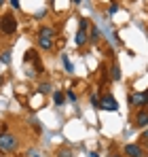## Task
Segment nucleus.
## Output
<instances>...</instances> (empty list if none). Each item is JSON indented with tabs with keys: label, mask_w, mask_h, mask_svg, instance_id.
I'll return each mask as SVG.
<instances>
[{
	"label": "nucleus",
	"mask_w": 148,
	"mask_h": 157,
	"mask_svg": "<svg viewBox=\"0 0 148 157\" xmlns=\"http://www.w3.org/2000/svg\"><path fill=\"white\" fill-rule=\"evenodd\" d=\"M53 40H55V32H53V28H43L40 32H38V47L40 49H45V51H51L53 49Z\"/></svg>",
	"instance_id": "obj_1"
},
{
	"label": "nucleus",
	"mask_w": 148,
	"mask_h": 157,
	"mask_svg": "<svg viewBox=\"0 0 148 157\" xmlns=\"http://www.w3.org/2000/svg\"><path fill=\"white\" fill-rule=\"evenodd\" d=\"M15 30H17V17H15V15L6 13V15L0 17V32H2V34L11 36V34H15Z\"/></svg>",
	"instance_id": "obj_2"
},
{
	"label": "nucleus",
	"mask_w": 148,
	"mask_h": 157,
	"mask_svg": "<svg viewBox=\"0 0 148 157\" xmlns=\"http://www.w3.org/2000/svg\"><path fill=\"white\" fill-rule=\"evenodd\" d=\"M15 149H17V136L15 134H9V132L0 134V151L2 153H11Z\"/></svg>",
	"instance_id": "obj_3"
},
{
	"label": "nucleus",
	"mask_w": 148,
	"mask_h": 157,
	"mask_svg": "<svg viewBox=\"0 0 148 157\" xmlns=\"http://www.w3.org/2000/svg\"><path fill=\"white\" fill-rule=\"evenodd\" d=\"M127 102L131 106H146L148 104V91H133L127 98Z\"/></svg>",
	"instance_id": "obj_4"
},
{
	"label": "nucleus",
	"mask_w": 148,
	"mask_h": 157,
	"mask_svg": "<svg viewBox=\"0 0 148 157\" xmlns=\"http://www.w3.org/2000/svg\"><path fill=\"white\" fill-rule=\"evenodd\" d=\"M99 108H104V110H112V113H114V110L119 108V104H117V100H114L110 94H106V96L99 100Z\"/></svg>",
	"instance_id": "obj_5"
},
{
	"label": "nucleus",
	"mask_w": 148,
	"mask_h": 157,
	"mask_svg": "<svg viewBox=\"0 0 148 157\" xmlns=\"http://www.w3.org/2000/svg\"><path fill=\"white\" fill-rule=\"evenodd\" d=\"M135 125H138V128H144V130L148 128V110L146 108H140V110H138V115H135Z\"/></svg>",
	"instance_id": "obj_6"
},
{
	"label": "nucleus",
	"mask_w": 148,
	"mask_h": 157,
	"mask_svg": "<svg viewBox=\"0 0 148 157\" xmlns=\"http://www.w3.org/2000/svg\"><path fill=\"white\" fill-rule=\"evenodd\" d=\"M125 155L127 157H142V149L138 144H127L125 147Z\"/></svg>",
	"instance_id": "obj_7"
},
{
	"label": "nucleus",
	"mask_w": 148,
	"mask_h": 157,
	"mask_svg": "<svg viewBox=\"0 0 148 157\" xmlns=\"http://www.w3.org/2000/svg\"><path fill=\"white\" fill-rule=\"evenodd\" d=\"M87 40H89V38H87V32H85V30H78V32H76V36H74L76 47H85V45H87Z\"/></svg>",
	"instance_id": "obj_8"
},
{
	"label": "nucleus",
	"mask_w": 148,
	"mask_h": 157,
	"mask_svg": "<svg viewBox=\"0 0 148 157\" xmlns=\"http://www.w3.org/2000/svg\"><path fill=\"white\" fill-rule=\"evenodd\" d=\"M70 6V0H53V11H66Z\"/></svg>",
	"instance_id": "obj_9"
},
{
	"label": "nucleus",
	"mask_w": 148,
	"mask_h": 157,
	"mask_svg": "<svg viewBox=\"0 0 148 157\" xmlns=\"http://www.w3.org/2000/svg\"><path fill=\"white\" fill-rule=\"evenodd\" d=\"M36 91H38L40 96H47V94H49V91H51V85H49V83H40Z\"/></svg>",
	"instance_id": "obj_10"
},
{
	"label": "nucleus",
	"mask_w": 148,
	"mask_h": 157,
	"mask_svg": "<svg viewBox=\"0 0 148 157\" xmlns=\"http://www.w3.org/2000/svg\"><path fill=\"white\" fill-rule=\"evenodd\" d=\"M110 77H112V81H119V78H121V70H119V64H114V66L110 68Z\"/></svg>",
	"instance_id": "obj_11"
},
{
	"label": "nucleus",
	"mask_w": 148,
	"mask_h": 157,
	"mask_svg": "<svg viewBox=\"0 0 148 157\" xmlns=\"http://www.w3.org/2000/svg\"><path fill=\"white\" fill-rule=\"evenodd\" d=\"M87 38H89L91 43H98L99 38H102V34H99V30H98V28H93V30H91V34H89Z\"/></svg>",
	"instance_id": "obj_12"
},
{
	"label": "nucleus",
	"mask_w": 148,
	"mask_h": 157,
	"mask_svg": "<svg viewBox=\"0 0 148 157\" xmlns=\"http://www.w3.org/2000/svg\"><path fill=\"white\" fill-rule=\"evenodd\" d=\"M53 100H55V104L59 106V104H64V100H66V96H64L61 91H55V94H53Z\"/></svg>",
	"instance_id": "obj_13"
},
{
	"label": "nucleus",
	"mask_w": 148,
	"mask_h": 157,
	"mask_svg": "<svg viewBox=\"0 0 148 157\" xmlns=\"http://www.w3.org/2000/svg\"><path fill=\"white\" fill-rule=\"evenodd\" d=\"M0 62H2V64H11V51H9V49L0 53Z\"/></svg>",
	"instance_id": "obj_14"
},
{
	"label": "nucleus",
	"mask_w": 148,
	"mask_h": 157,
	"mask_svg": "<svg viewBox=\"0 0 148 157\" xmlns=\"http://www.w3.org/2000/svg\"><path fill=\"white\" fill-rule=\"evenodd\" d=\"M87 28H89V19H85V17L78 19V30H85L87 32Z\"/></svg>",
	"instance_id": "obj_15"
},
{
	"label": "nucleus",
	"mask_w": 148,
	"mask_h": 157,
	"mask_svg": "<svg viewBox=\"0 0 148 157\" xmlns=\"http://www.w3.org/2000/svg\"><path fill=\"white\" fill-rule=\"evenodd\" d=\"M57 157H72V151L70 149H59L57 151Z\"/></svg>",
	"instance_id": "obj_16"
},
{
	"label": "nucleus",
	"mask_w": 148,
	"mask_h": 157,
	"mask_svg": "<svg viewBox=\"0 0 148 157\" xmlns=\"http://www.w3.org/2000/svg\"><path fill=\"white\" fill-rule=\"evenodd\" d=\"M61 62H64V66H66V70H68V72H72V64H70V59H68L66 55H61Z\"/></svg>",
	"instance_id": "obj_17"
},
{
	"label": "nucleus",
	"mask_w": 148,
	"mask_h": 157,
	"mask_svg": "<svg viewBox=\"0 0 148 157\" xmlns=\"http://www.w3.org/2000/svg\"><path fill=\"white\" fill-rule=\"evenodd\" d=\"M117 11H119V4H117V2H112V4L108 6V13H110V15H114Z\"/></svg>",
	"instance_id": "obj_18"
},
{
	"label": "nucleus",
	"mask_w": 148,
	"mask_h": 157,
	"mask_svg": "<svg viewBox=\"0 0 148 157\" xmlns=\"http://www.w3.org/2000/svg\"><path fill=\"white\" fill-rule=\"evenodd\" d=\"M28 157H40V153H38V151H34V149H32V151H28Z\"/></svg>",
	"instance_id": "obj_19"
},
{
	"label": "nucleus",
	"mask_w": 148,
	"mask_h": 157,
	"mask_svg": "<svg viewBox=\"0 0 148 157\" xmlns=\"http://www.w3.org/2000/svg\"><path fill=\"white\" fill-rule=\"evenodd\" d=\"M91 104H93V106H99V98H98V96H91Z\"/></svg>",
	"instance_id": "obj_20"
},
{
	"label": "nucleus",
	"mask_w": 148,
	"mask_h": 157,
	"mask_svg": "<svg viewBox=\"0 0 148 157\" xmlns=\"http://www.w3.org/2000/svg\"><path fill=\"white\" fill-rule=\"evenodd\" d=\"M11 6H13V9H19L21 4H19V0H11Z\"/></svg>",
	"instance_id": "obj_21"
},
{
	"label": "nucleus",
	"mask_w": 148,
	"mask_h": 157,
	"mask_svg": "<svg viewBox=\"0 0 148 157\" xmlns=\"http://www.w3.org/2000/svg\"><path fill=\"white\" fill-rule=\"evenodd\" d=\"M142 140H144V142H148V128L142 132Z\"/></svg>",
	"instance_id": "obj_22"
},
{
	"label": "nucleus",
	"mask_w": 148,
	"mask_h": 157,
	"mask_svg": "<svg viewBox=\"0 0 148 157\" xmlns=\"http://www.w3.org/2000/svg\"><path fill=\"white\" fill-rule=\"evenodd\" d=\"M68 100H72V102L76 100V94H74V91H68Z\"/></svg>",
	"instance_id": "obj_23"
},
{
	"label": "nucleus",
	"mask_w": 148,
	"mask_h": 157,
	"mask_svg": "<svg viewBox=\"0 0 148 157\" xmlns=\"http://www.w3.org/2000/svg\"><path fill=\"white\" fill-rule=\"evenodd\" d=\"M72 2H74V4H78V2H80V0H72Z\"/></svg>",
	"instance_id": "obj_24"
},
{
	"label": "nucleus",
	"mask_w": 148,
	"mask_h": 157,
	"mask_svg": "<svg viewBox=\"0 0 148 157\" xmlns=\"http://www.w3.org/2000/svg\"><path fill=\"white\" fill-rule=\"evenodd\" d=\"M2 4H4V0H0V6H2Z\"/></svg>",
	"instance_id": "obj_25"
},
{
	"label": "nucleus",
	"mask_w": 148,
	"mask_h": 157,
	"mask_svg": "<svg viewBox=\"0 0 148 157\" xmlns=\"http://www.w3.org/2000/svg\"><path fill=\"white\" fill-rule=\"evenodd\" d=\"M112 157H121V155H112Z\"/></svg>",
	"instance_id": "obj_26"
},
{
	"label": "nucleus",
	"mask_w": 148,
	"mask_h": 157,
	"mask_svg": "<svg viewBox=\"0 0 148 157\" xmlns=\"http://www.w3.org/2000/svg\"><path fill=\"white\" fill-rule=\"evenodd\" d=\"M146 110H148V106H146Z\"/></svg>",
	"instance_id": "obj_27"
},
{
	"label": "nucleus",
	"mask_w": 148,
	"mask_h": 157,
	"mask_svg": "<svg viewBox=\"0 0 148 157\" xmlns=\"http://www.w3.org/2000/svg\"><path fill=\"white\" fill-rule=\"evenodd\" d=\"M0 83H2V81H0Z\"/></svg>",
	"instance_id": "obj_28"
}]
</instances>
